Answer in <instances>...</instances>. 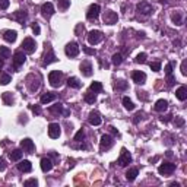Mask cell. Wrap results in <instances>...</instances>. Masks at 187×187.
<instances>
[{"label": "cell", "instance_id": "1f68e13d", "mask_svg": "<svg viewBox=\"0 0 187 187\" xmlns=\"http://www.w3.org/2000/svg\"><path fill=\"white\" fill-rule=\"evenodd\" d=\"M57 5L60 10H66L67 7H70V0H57Z\"/></svg>", "mask_w": 187, "mask_h": 187}, {"label": "cell", "instance_id": "ffe728a7", "mask_svg": "<svg viewBox=\"0 0 187 187\" xmlns=\"http://www.w3.org/2000/svg\"><path fill=\"white\" fill-rule=\"evenodd\" d=\"M132 77H133V81L136 82V83H145V81H146V75H145L143 72H140V70H136V72H133V75H132Z\"/></svg>", "mask_w": 187, "mask_h": 187}, {"label": "cell", "instance_id": "4fadbf2b", "mask_svg": "<svg viewBox=\"0 0 187 187\" xmlns=\"http://www.w3.org/2000/svg\"><path fill=\"white\" fill-rule=\"evenodd\" d=\"M56 60H57V58H56V54H54V51H53V50H51V48H50V50H48L47 53L44 54L43 66H48L50 63H54V62H56Z\"/></svg>", "mask_w": 187, "mask_h": 187}, {"label": "cell", "instance_id": "11a10c76", "mask_svg": "<svg viewBox=\"0 0 187 187\" xmlns=\"http://www.w3.org/2000/svg\"><path fill=\"white\" fill-rule=\"evenodd\" d=\"M171 117H173V115L170 114V115H167V117H165V119H162V120H165V121H170V120H171Z\"/></svg>", "mask_w": 187, "mask_h": 187}, {"label": "cell", "instance_id": "ab89813d", "mask_svg": "<svg viewBox=\"0 0 187 187\" xmlns=\"http://www.w3.org/2000/svg\"><path fill=\"white\" fill-rule=\"evenodd\" d=\"M146 53H140V54H138V57H136V62L138 63H145L146 62Z\"/></svg>", "mask_w": 187, "mask_h": 187}, {"label": "cell", "instance_id": "816d5d0a", "mask_svg": "<svg viewBox=\"0 0 187 187\" xmlns=\"http://www.w3.org/2000/svg\"><path fill=\"white\" fill-rule=\"evenodd\" d=\"M6 167H7V165H6L5 159H3V158H0V171H5Z\"/></svg>", "mask_w": 187, "mask_h": 187}, {"label": "cell", "instance_id": "7dc6e473", "mask_svg": "<svg viewBox=\"0 0 187 187\" xmlns=\"http://www.w3.org/2000/svg\"><path fill=\"white\" fill-rule=\"evenodd\" d=\"M175 126H177V127L184 126V119H181V117H175Z\"/></svg>", "mask_w": 187, "mask_h": 187}, {"label": "cell", "instance_id": "d6a6232c", "mask_svg": "<svg viewBox=\"0 0 187 187\" xmlns=\"http://www.w3.org/2000/svg\"><path fill=\"white\" fill-rule=\"evenodd\" d=\"M123 105H124L126 110H129V111L134 110V104L129 100V98H127V96H124V98H123Z\"/></svg>", "mask_w": 187, "mask_h": 187}, {"label": "cell", "instance_id": "8fae6325", "mask_svg": "<svg viewBox=\"0 0 187 187\" xmlns=\"http://www.w3.org/2000/svg\"><path fill=\"white\" fill-rule=\"evenodd\" d=\"M21 148L24 149V152H26V154H32L34 149H35V145L31 139H24L21 140Z\"/></svg>", "mask_w": 187, "mask_h": 187}, {"label": "cell", "instance_id": "5bb4252c", "mask_svg": "<svg viewBox=\"0 0 187 187\" xmlns=\"http://www.w3.org/2000/svg\"><path fill=\"white\" fill-rule=\"evenodd\" d=\"M117 19H119V16H117V13L115 12H105V15H104V22L108 25H113L117 22Z\"/></svg>", "mask_w": 187, "mask_h": 187}, {"label": "cell", "instance_id": "484cf974", "mask_svg": "<svg viewBox=\"0 0 187 187\" xmlns=\"http://www.w3.org/2000/svg\"><path fill=\"white\" fill-rule=\"evenodd\" d=\"M54 98H56V94H53V92H47V94H44V95L41 96V104H48V102L54 101Z\"/></svg>", "mask_w": 187, "mask_h": 187}, {"label": "cell", "instance_id": "9a60e30c", "mask_svg": "<svg viewBox=\"0 0 187 187\" xmlns=\"http://www.w3.org/2000/svg\"><path fill=\"white\" fill-rule=\"evenodd\" d=\"M88 121H89V124H92V126H100L102 120H101L100 114H98L96 111H92V113H89V119H88Z\"/></svg>", "mask_w": 187, "mask_h": 187}, {"label": "cell", "instance_id": "ba28073f", "mask_svg": "<svg viewBox=\"0 0 187 187\" xmlns=\"http://www.w3.org/2000/svg\"><path fill=\"white\" fill-rule=\"evenodd\" d=\"M60 134H62V130H60V126L57 123H51V124L48 126V136L51 139H57Z\"/></svg>", "mask_w": 187, "mask_h": 187}, {"label": "cell", "instance_id": "7bdbcfd3", "mask_svg": "<svg viewBox=\"0 0 187 187\" xmlns=\"http://www.w3.org/2000/svg\"><path fill=\"white\" fill-rule=\"evenodd\" d=\"M9 0H0V9H7V7H9Z\"/></svg>", "mask_w": 187, "mask_h": 187}, {"label": "cell", "instance_id": "52a82bcc", "mask_svg": "<svg viewBox=\"0 0 187 187\" xmlns=\"http://www.w3.org/2000/svg\"><path fill=\"white\" fill-rule=\"evenodd\" d=\"M64 51L69 57H76L77 54H79V45L76 43H69L64 48Z\"/></svg>", "mask_w": 187, "mask_h": 187}, {"label": "cell", "instance_id": "f1b7e54d", "mask_svg": "<svg viewBox=\"0 0 187 187\" xmlns=\"http://www.w3.org/2000/svg\"><path fill=\"white\" fill-rule=\"evenodd\" d=\"M127 86H129V85H127L126 81H115V83H114V88L117 91H126Z\"/></svg>", "mask_w": 187, "mask_h": 187}, {"label": "cell", "instance_id": "7402d4cb", "mask_svg": "<svg viewBox=\"0 0 187 187\" xmlns=\"http://www.w3.org/2000/svg\"><path fill=\"white\" fill-rule=\"evenodd\" d=\"M18 168H19V171H22V173H29L31 170H32V165H31V162L29 161H21L19 164H18Z\"/></svg>", "mask_w": 187, "mask_h": 187}, {"label": "cell", "instance_id": "836d02e7", "mask_svg": "<svg viewBox=\"0 0 187 187\" xmlns=\"http://www.w3.org/2000/svg\"><path fill=\"white\" fill-rule=\"evenodd\" d=\"M0 57L2 58H9L10 57V50L9 48L0 45Z\"/></svg>", "mask_w": 187, "mask_h": 187}, {"label": "cell", "instance_id": "e0dca14e", "mask_svg": "<svg viewBox=\"0 0 187 187\" xmlns=\"http://www.w3.org/2000/svg\"><path fill=\"white\" fill-rule=\"evenodd\" d=\"M12 18L16 19L19 24H25V21H26V18H28V15H26L25 10H18V12H15V13L12 15Z\"/></svg>", "mask_w": 187, "mask_h": 187}, {"label": "cell", "instance_id": "ac0fdd59", "mask_svg": "<svg viewBox=\"0 0 187 187\" xmlns=\"http://www.w3.org/2000/svg\"><path fill=\"white\" fill-rule=\"evenodd\" d=\"M81 72L83 73V76L89 77L92 75V64L89 62H83L81 64Z\"/></svg>", "mask_w": 187, "mask_h": 187}, {"label": "cell", "instance_id": "f6af8a7d", "mask_svg": "<svg viewBox=\"0 0 187 187\" xmlns=\"http://www.w3.org/2000/svg\"><path fill=\"white\" fill-rule=\"evenodd\" d=\"M83 51H85L86 54H89V56H95L96 54L95 50H92V48H89V47H83Z\"/></svg>", "mask_w": 187, "mask_h": 187}, {"label": "cell", "instance_id": "30bf717a", "mask_svg": "<svg viewBox=\"0 0 187 187\" xmlns=\"http://www.w3.org/2000/svg\"><path fill=\"white\" fill-rule=\"evenodd\" d=\"M41 13H43V16L45 19L51 18L54 13V6L51 5V3H44V5L41 6Z\"/></svg>", "mask_w": 187, "mask_h": 187}, {"label": "cell", "instance_id": "c3c4849f", "mask_svg": "<svg viewBox=\"0 0 187 187\" xmlns=\"http://www.w3.org/2000/svg\"><path fill=\"white\" fill-rule=\"evenodd\" d=\"M165 73H167V75H171V73H173V63H168L167 66H165Z\"/></svg>", "mask_w": 187, "mask_h": 187}, {"label": "cell", "instance_id": "d6986e66", "mask_svg": "<svg viewBox=\"0 0 187 187\" xmlns=\"http://www.w3.org/2000/svg\"><path fill=\"white\" fill-rule=\"evenodd\" d=\"M138 10L143 15H149L152 12V6L149 5V3H146V2H140L139 5H138Z\"/></svg>", "mask_w": 187, "mask_h": 187}, {"label": "cell", "instance_id": "681fc988", "mask_svg": "<svg viewBox=\"0 0 187 187\" xmlns=\"http://www.w3.org/2000/svg\"><path fill=\"white\" fill-rule=\"evenodd\" d=\"M167 81H168V85H170V86H171V85H174V82H175V79H174L173 73H171V75H167Z\"/></svg>", "mask_w": 187, "mask_h": 187}, {"label": "cell", "instance_id": "5b68a950", "mask_svg": "<svg viewBox=\"0 0 187 187\" xmlns=\"http://www.w3.org/2000/svg\"><path fill=\"white\" fill-rule=\"evenodd\" d=\"M25 60H26L25 54L21 53V51H16V53L13 54V69L15 70H18V69L25 63Z\"/></svg>", "mask_w": 187, "mask_h": 187}, {"label": "cell", "instance_id": "ee69618b", "mask_svg": "<svg viewBox=\"0 0 187 187\" xmlns=\"http://www.w3.org/2000/svg\"><path fill=\"white\" fill-rule=\"evenodd\" d=\"M37 184H38V181H37L35 178H31V180H26V181H25V186L26 187L28 186H37Z\"/></svg>", "mask_w": 187, "mask_h": 187}, {"label": "cell", "instance_id": "74e56055", "mask_svg": "<svg viewBox=\"0 0 187 187\" xmlns=\"http://www.w3.org/2000/svg\"><path fill=\"white\" fill-rule=\"evenodd\" d=\"M9 82H10V76L7 73H2V75H0V83H2V85H7Z\"/></svg>", "mask_w": 187, "mask_h": 187}, {"label": "cell", "instance_id": "3957f363", "mask_svg": "<svg viewBox=\"0 0 187 187\" xmlns=\"http://www.w3.org/2000/svg\"><path fill=\"white\" fill-rule=\"evenodd\" d=\"M174 170H175V164L173 162H164L159 165L158 168V173L161 175H170V174L174 173Z\"/></svg>", "mask_w": 187, "mask_h": 187}, {"label": "cell", "instance_id": "f907efd6", "mask_svg": "<svg viewBox=\"0 0 187 187\" xmlns=\"http://www.w3.org/2000/svg\"><path fill=\"white\" fill-rule=\"evenodd\" d=\"M32 31H34V34H35V35H40V32H41V28H40L37 24H34L32 25Z\"/></svg>", "mask_w": 187, "mask_h": 187}, {"label": "cell", "instance_id": "cb8c5ba5", "mask_svg": "<svg viewBox=\"0 0 187 187\" xmlns=\"http://www.w3.org/2000/svg\"><path fill=\"white\" fill-rule=\"evenodd\" d=\"M175 96H177L180 101H186L187 100V88L186 86H180L175 91Z\"/></svg>", "mask_w": 187, "mask_h": 187}, {"label": "cell", "instance_id": "8d00e7d4", "mask_svg": "<svg viewBox=\"0 0 187 187\" xmlns=\"http://www.w3.org/2000/svg\"><path fill=\"white\" fill-rule=\"evenodd\" d=\"M3 101H5L7 105H12V104H13V96H12V94H10V92H5V94H3Z\"/></svg>", "mask_w": 187, "mask_h": 187}, {"label": "cell", "instance_id": "b9f144b4", "mask_svg": "<svg viewBox=\"0 0 187 187\" xmlns=\"http://www.w3.org/2000/svg\"><path fill=\"white\" fill-rule=\"evenodd\" d=\"M83 138H85V132H83V130H79L76 133V136H75V140H76V142H81Z\"/></svg>", "mask_w": 187, "mask_h": 187}, {"label": "cell", "instance_id": "7c38bea8", "mask_svg": "<svg viewBox=\"0 0 187 187\" xmlns=\"http://www.w3.org/2000/svg\"><path fill=\"white\" fill-rule=\"evenodd\" d=\"M98 15H100V6L98 5H91L89 6V9L86 12V18L89 21H94L98 18Z\"/></svg>", "mask_w": 187, "mask_h": 187}, {"label": "cell", "instance_id": "e575fe53", "mask_svg": "<svg viewBox=\"0 0 187 187\" xmlns=\"http://www.w3.org/2000/svg\"><path fill=\"white\" fill-rule=\"evenodd\" d=\"M89 91H92V92H101V91H102V85H101V82H92L91 88H89Z\"/></svg>", "mask_w": 187, "mask_h": 187}, {"label": "cell", "instance_id": "d590c367", "mask_svg": "<svg viewBox=\"0 0 187 187\" xmlns=\"http://www.w3.org/2000/svg\"><path fill=\"white\" fill-rule=\"evenodd\" d=\"M111 62H113V64H115V66H119L121 62H123V56H121L120 53H115L113 54V58H111Z\"/></svg>", "mask_w": 187, "mask_h": 187}, {"label": "cell", "instance_id": "9f6ffc18", "mask_svg": "<svg viewBox=\"0 0 187 187\" xmlns=\"http://www.w3.org/2000/svg\"><path fill=\"white\" fill-rule=\"evenodd\" d=\"M139 37H142V38H145L146 35H145V32H139Z\"/></svg>", "mask_w": 187, "mask_h": 187}, {"label": "cell", "instance_id": "f5cc1de1", "mask_svg": "<svg viewBox=\"0 0 187 187\" xmlns=\"http://www.w3.org/2000/svg\"><path fill=\"white\" fill-rule=\"evenodd\" d=\"M139 120H142V114H140V113H138V114L134 115L133 123H134V124H138V123H139Z\"/></svg>", "mask_w": 187, "mask_h": 187}, {"label": "cell", "instance_id": "2e32d148", "mask_svg": "<svg viewBox=\"0 0 187 187\" xmlns=\"http://www.w3.org/2000/svg\"><path fill=\"white\" fill-rule=\"evenodd\" d=\"M16 37H18L16 31H12V29H7V31L3 32V38H5V41H7V43H15V41H16Z\"/></svg>", "mask_w": 187, "mask_h": 187}, {"label": "cell", "instance_id": "277c9868", "mask_svg": "<svg viewBox=\"0 0 187 187\" xmlns=\"http://www.w3.org/2000/svg\"><path fill=\"white\" fill-rule=\"evenodd\" d=\"M22 48H24V51H26L28 54H32L35 51V48H37V44L34 41L32 38H25L22 41Z\"/></svg>", "mask_w": 187, "mask_h": 187}, {"label": "cell", "instance_id": "9c48e42d", "mask_svg": "<svg viewBox=\"0 0 187 187\" xmlns=\"http://www.w3.org/2000/svg\"><path fill=\"white\" fill-rule=\"evenodd\" d=\"M132 162V155L126 151L124 148L121 149V155L120 158H119V165H121V167H126V165H129V164Z\"/></svg>", "mask_w": 187, "mask_h": 187}, {"label": "cell", "instance_id": "d4e9b609", "mask_svg": "<svg viewBox=\"0 0 187 187\" xmlns=\"http://www.w3.org/2000/svg\"><path fill=\"white\" fill-rule=\"evenodd\" d=\"M67 85L70 88H75V89H79V88L82 86V83L79 82V79H77V77H73V76L67 79Z\"/></svg>", "mask_w": 187, "mask_h": 187}, {"label": "cell", "instance_id": "4dcf8cb0", "mask_svg": "<svg viewBox=\"0 0 187 187\" xmlns=\"http://www.w3.org/2000/svg\"><path fill=\"white\" fill-rule=\"evenodd\" d=\"M85 101H86L88 104H94L96 101V95H95V92L92 94V91H89V92H86L85 94Z\"/></svg>", "mask_w": 187, "mask_h": 187}, {"label": "cell", "instance_id": "8992f818", "mask_svg": "<svg viewBox=\"0 0 187 187\" xmlns=\"http://www.w3.org/2000/svg\"><path fill=\"white\" fill-rule=\"evenodd\" d=\"M100 146H101V151H107L113 146V138L110 134H102L101 136V140H100Z\"/></svg>", "mask_w": 187, "mask_h": 187}, {"label": "cell", "instance_id": "6f0895ef", "mask_svg": "<svg viewBox=\"0 0 187 187\" xmlns=\"http://www.w3.org/2000/svg\"><path fill=\"white\" fill-rule=\"evenodd\" d=\"M2 67H3V60L0 58V69H2Z\"/></svg>", "mask_w": 187, "mask_h": 187}, {"label": "cell", "instance_id": "60d3db41", "mask_svg": "<svg viewBox=\"0 0 187 187\" xmlns=\"http://www.w3.org/2000/svg\"><path fill=\"white\" fill-rule=\"evenodd\" d=\"M171 19H173V22H174L175 25H181V16H180L178 13L173 15V16H171Z\"/></svg>", "mask_w": 187, "mask_h": 187}, {"label": "cell", "instance_id": "83f0119b", "mask_svg": "<svg viewBox=\"0 0 187 187\" xmlns=\"http://www.w3.org/2000/svg\"><path fill=\"white\" fill-rule=\"evenodd\" d=\"M50 113H51V114H62L63 113V105L60 104V102L54 104V105L50 107Z\"/></svg>", "mask_w": 187, "mask_h": 187}, {"label": "cell", "instance_id": "f35d334b", "mask_svg": "<svg viewBox=\"0 0 187 187\" xmlns=\"http://www.w3.org/2000/svg\"><path fill=\"white\" fill-rule=\"evenodd\" d=\"M149 66H151V69H152L154 72H159V70H161V63H159V62H154V63H151Z\"/></svg>", "mask_w": 187, "mask_h": 187}, {"label": "cell", "instance_id": "44dd1931", "mask_svg": "<svg viewBox=\"0 0 187 187\" xmlns=\"http://www.w3.org/2000/svg\"><path fill=\"white\" fill-rule=\"evenodd\" d=\"M51 168H53V162H51V159H48V158H43V159H41V170H43L44 173L51 171Z\"/></svg>", "mask_w": 187, "mask_h": 187}, {"label": "cell", "instance_id": "603a6c76", "mask_svg": "<svg viewBox=\"0 0 187 187\" xmlns=\"http://www.w3.org/2000/svg\"><path fill=\"white\" fill-rule=\"evenodd\" d=\"M168 108V102L165 100H158L155 102V111H158V113H162Z\"/></svg>", "mask_w": 187, "mask_h": 187}, {"label": "cell", "instance_id": "db71d44e", "mask_svg": "<svg viewBox=\"0 0 187 187\" xmlns=\"http://www.w3.org/2000/svg\"><path fill=\"white\" fill-rule=\"evenodd\" d=\"M181 73L184 75V76L187 75V70H186V60H184V62L181 63Z\"/></svg>", "mask_w": 187, "mask_h": 187}, {"label": "cell", "instance_id": "6da1fadb", "mask_svg": "<svg viewBox=\"0 0 187 187\" xmlns=\"http://www.w3.org/2000/svg\"><path fill=\"white\" fill-rule=\"evenodd\" d=\"M62 81H63V73L62 72H58V70L50 72V75H48V82H50L51 86L58 88L62 85Z\"/></svg>", "mask_w": 187, "mask_h": 187}, {"label": "cell", "instance_id": "bcb514c9", "mask_svg": "<svg viewBox=\"0 0 187 187\" xmlns=\"http://www.w3.org/2000/svg\"><path fill=\"white\" fill-rule=\"evenodd\" d=\"M31 110H32V113H34L35 115H40V114H41V108H40L38 105H32V107H31Z\"/></svg>", "mask_w": 187, "mask_h": 187}, {"label": "cell", "instance_id": "4316f807", "mask_svg": "<svg viewBox=\"0 0 187 187\" xmlns=\"http://www.w3.org/2000/svg\"><path fill=\"white\" fill-rule=\"evenodd\" d=\"M138 174H139V171H138V168H130L129 171L126 173V178H127L129 181H133L134 178L138 177Z\"/></svg>", "mask_w": 187, "mask_h": 187}, {"label": "cell", "instance_id": "7a4b0ae2", "mask_svg": "<svg viewBox=\"0 0 187 187\" xmlns=\"http://www.w3.org/2000/svg\"><path fill=\"white\" fill-rule=\"evenodd\" d=\"M102 32L101 31H91V32H88V43L91 44V45H96V44L101 43V40H102Z\"/></svg>", "mask_w": 187, "mask_h": 187}, {"label": "cell", "instance_id": "f546056e", "mask_svg": "<svg viewBox=\"0 0 187 187\" xmlns=\"http://www.w3.org/2000/svg\"><path fill=\"white\" fill-rule=\"evenodd\" d=\"M21 158H22V151L21 149H15V151L10 152V159L12 161H19Z\"/></svg>", "mask_w": 187, "mask_h": 187}]
</instances>
